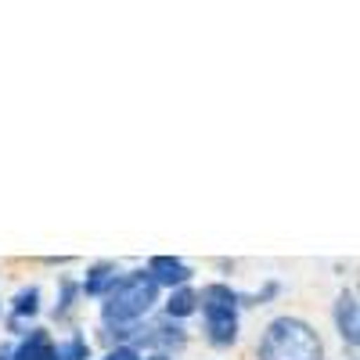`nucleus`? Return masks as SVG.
Instances as JSON below:
<instances>
[{
    "label": "nucleus",
    "instance_id": "obj_1",
    "mask_svg": "<svg viewBox=\"0 0 360 360\" xmlns=\"http://www.w3.org/2000/svg\"><path fill=\"white\" fill-rule=\"evenodd\" d=\"M159 285L148 278V270L137 266V270H123V278L115 281V288L101 299L98 307V317H101V328H130V324H141L148 321L155 310H159Z\"/></svg>",
    "mask_w": 360,
    "mask_h": 360
},
{
    "label": "nucleus",
    "instance_id": "obj_2",
    "mask_svg": "<svg viewBox=\"0 0 360 360\" xmlns=\"http://www.w3.org/2000/svg\"><path fill=\"white\" fill-rule=\"evenodd\" d=\"M256 360H324V339L295 314L274 317L256 342Z\"/></svg>",
    "mask_w": 360,
    "mask_h": 360
},
{
    "label": "nucleus",
    "instance_id": "obj_3",
    "mask_svg": "<svg viewBox=\"0 0 360 360\" xmlns=\"http://www.w3.org/2000/svg\"><path fill=\"white\" fill-rule=\"evenodd\" d=\"M202 332L213 349H231L242 335V292L227 281H209L198 288Z\"/></svg>",
    "mask_w": 360,
    "mask_h": 360
},
{
    "label": "nucleus",
    "instance_id": "obj_4",
    "mask_svg": "<svg viewBox=\"0 0 360 360\" xmlns=\"http://www.w3.org/2000/svg\"><path fill=\"white\" fill-rule=\"evenodd\" d=\"M144 270L159 285V292H173V288H184L195 281V266L180 256H152L144 263Z\"/></svg>",
    "mask_w": 360,
    "mask_h": 360
},
{
    "label": "nucleus",
    "instance_id": "obj_5",
    "mask_svg": "<svg viewBox=\"0 0 360 360\" xmlns=\"http://www.w3.org/2000/svg\"><path fill=\"white\" fill-rule=\"evenodd\" d=\"M119 278H123V266H119L115 259H98V263L86 266V274H83V281H79V295L101 303V299L115 288Z\"/></svg>",
    "mask_w": 360,
    "mask_h": 360
},
{
    "label": "nucleus",
    "instance_id": "obj_6",
    "mask_svg": "<svg viewBox=\"0 0 360 360\" xmlns=\"http://www.w3.org/2000/svg\"><path fill=\"white\" fill-rule=\"evenodd\" d=\"M332 317H335L339 339H342L349 349H356V342H360V307H356V292H353V288H342V292H339Z\"/></svg>",
    "mask_w": 360,
    "mask_h": 360
},
{
    "label": "nucleus",
    "instance_id": "obj_7",
    "mask_svg": "<svg viewBox=\"0 0 360 360\" xmlns=\"http://www.w3.org/2000/svg\"><path fill=\"white\" fill-rule=\"evenodd\" d=\"M51 353H54V335L47 332V328H40V324H33L11 346V360H51Z\"/></svg>",
    "mask_w": 360,
    "mask_h": 360
},
{
    "label": "nucleus",
    "instance_id": "obj_8",
    "mask_svg": "<svg viewBox=\"0 0 360 360\" xmlns=\"http://www.w3.org/2000/svg\"><path fill=\"white\" fill-rule=\"evenodd\" d=\"M159 314L176 321V324H184L188 317L198 314V288L195 285H184V288H173L159 299Z\"/></svg>",
    "mask_w": 360,
    "mask_h": 360
},
{
    "label": "nucleus",
    "instance_id": "obj_9",
    "mask_svg": "<svg viewBox=\"0 0 360 360\" xmlns=\"http://www.w3.org/2000/svg\"><path fill=\"white\" fill-rule=\"evenodd\" d=\"M8 314H11L15 321H22V324L33 328V321L44 314V292H40V285H22V288L8 299Z\"/></svg>",
    "mask_w": 360,
    "mask_h": 360
},
{
    "label": "nucleus",
    "instance_id": "obj_10",
    "mask_svg": "<svg viewBox=\"0 0 360 360\" xmlns=\"http://www.w3.org/2000/svg\"><path fill=\"white\" fill-rule=\"evenodd\" d=\"M79 281L76 278H58V303H54V310H51V317L58 321V324H69L72 321V314H76V307H79Z\"/></svg>",
    "mask_w": 360,
    "mask_h": 360
},
{
    "label": "nucleus",
    "instance_id": "obj_11",
    "mask_svg": "<svg viewBox=\"0 0 360 360\" xmlns=\"http://www.w3.org/2000/svg\"><path fill=\"white\" fill-rule=\"evenodd\" d=\"M58 360H94V346H90L86 332H69L65 339H54Z\"/></svg>",
    "mask_w": 360,
    "mask_h": 360
},
{
    "label": "nucleus",
    "instance_id": "obj_12",
    "mask_svg": "<svg viewBox=\"0 0 360 360\" xmlns=\"http://www.w3.org/2000/svg\"><path fill=\"white\" fill-rule=\"evenodd\" d=\"M278 292H281V285L278 281H263V288L259 292H242V307H266L270 299H278Z\"/></svg>",
    "mask_w": 360,
    "mask_h": 360
},
{
    "label": "nucleus",
    "instance_id": "obj_13",
    "mask_svg": "<svg viewBox=\"0 0 360 360\" xmlns=\"http://www.w3.org/2000/svg\"><path fill=\"white\" fill-rule=\"evenodd\" d=\"M144 353L141 349H134V346H108L101 356H94V360H141Z\"/></svg>",
    "mask_w": 360,
    "mask_h": 360
},
{
    "label": "nucleus",
    "instance_id": "obj_14",
    "mask_svg": "<svg viewBox=\"0 0 360 360\" xmlns=\"http://www.w3.org/2000/svg\"><path fill=\"white\" fill-rule=\"evenodd\" d=\"M0 360H11V342H0Z\"/></svg>",
    "mask_w": 360,
    "mask_h": 360
},
{
    "label": "nucleus",
    "instance_id": "obj_15",
    "mask_svg": "<svg viewBox=\"0 0 360 360\" xmlns=\"http://www.w3.org/2000/svg\"><path fill=\"white\" fill-rule=\"evenodd\" d=\"M141 360H173V356H162V353H144Z\"/></svg>",
    "mask_w": 360,
    "mask_h": 360
}]
</instances>
